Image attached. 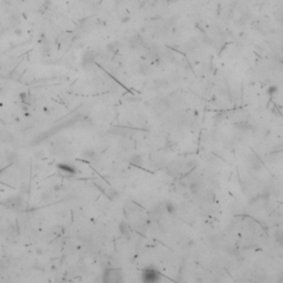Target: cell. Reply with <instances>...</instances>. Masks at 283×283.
Instances as JSON below:
<instances>
[{
  "mask_svg": "<svg viewBox=\"0 0 283 283\" xmlns=\"http://www.w3.org/2000/svg\"><path fill=\"white\" fill-rule=\"evenodd\" d=\"M143 281L147 283H155L158 282L160 280V273L156 270V269H153V268H148L146 269L145 271L143 272Z\"/></svg>",
  "mask_w": 283,
  "mask_h": 283,
  "instance_id": "obj_1",
  "label": "cell"
},
{
  "mask_svg": "<svg viewBox=\"0 0 283 283\" xmlns=\"http://www.w3.org/2000/svg\"><path fill=\"white\" fill-rule=\"evenodd\" d=\"M104 281H105V282H111V283L122 282L123 279H122L121 271H118V270H114V269H111V270L105 271V274H104Z\"/></svg>",
  "mask_w": 283,
  "mask_h": 283,
  "instance_id": "obj_2",
  "label": "cell"
},
{
  "mask_svg": "<svg viewBox=\"0 0 283 283\" xmlns=\"http://www.w3.org/2000/svg\"><path fill=\"white\" fill-rule=\"evenodd\" d=\"M249 164H250V168L252 170H255V171H261V170H262V165H261V163H260V160L255 157L253 154L250 156Z\"/></svg>",
  "mask_w": 283,
  "mask_h": 283,
  "instance_id": "obj_3",
  "label": "cell"
},
{
  "mask_svg": "<svg viewBox=\"0 0 283 283\" xmlns=\"http://www.w3.org/2000/svg\"><path fill=\"white\" fill-rule=\"evenodd\" d=\"M233 126L237 130L241 131V132H250V131L253 130V126L251 125L250 123H248V122H238V123H235Z\"/></svg>",
  "mask_w": 283,
  "mask_h": 283,
  "instance_id": "obj_4",
  "label": "cell"
},
{
  "mask_svg": "<svg viewBox=\"0 0 283 283\" xmlns=\"http://www.w3.org/2000/svg\"><path fill=\"white\" fill-rule=\"evenodd\" d=\"M130 163L131 165L135 166V167H143L144 166V159H143L141 155H137V154L131 157Z\"/></svg>",
  "mask_w": 283,
  "mask_h": 283,
  "instance_id": "obj_5",
  "label": "cell"
},
{
  "mask_svg": "<svg viewBox=\"0 0 283 283\" xmlns=\"http://www.w3.org/2000/svg\"><path fill=\"white\" fill-rule=\"evenodd\" d=\"M118 229H120V232H121L123 236H125V237H130V233H131V227L127 225L126 222H121L120 223V226H118Z\"/></svg>",
  "mask_w": 283,
  "mask_h": 283,
  "instance_id": "obj_6",
  "label": "cell"
},
{
  "mask_svg": "<svg viewBox=\"0 0 283 283\" xmlns=\"http://www.w3.org/2000/svg\"><path fill=\"white\" fill-rule=\"evenodd\" d=\"M165 209L169 214H174L175 212L177 211L176 205H175L174 202H171V201H167V202H166V203H165Z\"/></svg>",
  "mask_w": 283,
  "mask_h": 283,
  "instance_id": "obj_7",
  "label": "cell"
},
{
  "mask_svg": "<svg viewBox=\"0 0 283 283\" xmlns=\"http://www.w3.org/2000/svg\"><path fill=\"white\" fill-rule=\"evenodd\" d=\"M189 190L193 195H197L199 193V190H200V184L196 182H191L189 185Z\"/></svg>",
  "mask_w": 283,
  "mask_h": 283,
  "instance_id": "obj_8",
  "label": "cell"
},
{
  "mask_svg": "<svg viewBox=\"0 0 283 283\" xmlns=\"http://www.w3.org/2000/svg\"><path fill=\"white\" fill-rule=\"evenodd\" d=\"M274 240L276 241V243H279L280 246H283V231L282 230H278L274 232Z\"/></svg>",
  "mask_w": 283,
  "mask_h": 283,
  "instance_id": "obj_9",
  "label": "cell"
},
{
  "mask_svg": "<svg viewBox=\"0 0 283 283\" xmlns=\"http://www.w3.org/2000/svg\"><path fill=\"white\" fill-rule=\"evenodd\" d=\"M58 167H59V169L62 170V171H68V173H70V174H73V173L75 171V170H74V167L69 166V165H64V164L59 165Z\"/></svg>",
  "mask_w": 283,
  "mask_h": 283,
  "instance_id": "obj_10",
  "label": "cell"
},
{
  "mask_svg": "<svg viewBox=\"0 0 283 283\" xmlns=\"http://www.w3.org/2000/svg\"><path fill=\"white\" fill-rule=\"evenodd\" d=\"M105 194H106V196H107L109 199H115L118 196L117 191H116V190H114L113 188H109V189H106L105 190Z\"/></svg>",
  "mask_w": 283,
  "mask_h": 283,
  "instance_id": "obj_11",
  "label": "cell"
},
{
  "mask_svg": "<svg viewBox=\"0 0 283 283\" xmlns=\"http://www.w3.org/2000/svg\"><path fill=\"white\" fill-rule=\"evenodd\" d=\"M278 91H279V89H278V86H275V85H271V86L268 88V94H269V95H273V94L278 93Z\"/></svg>",
  "mask_w": 283,
  "mask_h": 283,
  "instance_id": "obj_12",
  "label": "cell"
},
{
  "mask_svg": "<svg viewBox=\"0 0 283 283\" xmlns=\"http://www.w3.org/2000/svg\"><path fill=\"white\" fill-rule=\"evenodd\" d=\"M139 72H141L142 74H148V73H150V68H148L147 65L143 64L141 68H139Z\"/></svg>",
  "mask_w": 283,
  "mask_h": 283,
  "instance_id": "obj_13",
  "label": "cell"
},
{
  "mask_svg": "<svg viewBox=\"0 0 283 283\" xmlns=\"http://www.w3.org/2000/svg\"><path fill=\"white\" fill-rule=\"evenodd\" d=\"M142 2H145V1H147V0H141Z\"/></svg>",
  "mask_w": 283,
  "mask_h": 283,
  "instance_id": "obj_14",
  "label": "cell"
}]
</instances>
